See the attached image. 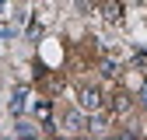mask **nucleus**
I'll return each mask as SVG.
<instances>
[{
  "label": "nucleus",
  "mask_w": 147,
  "mask_h": 140,
  "mask_svg": "<svg viewBox=\"0 0 147 140\" xmlns=\"http://www.w3.org/2000/svg\"><path fill=\"white\" fill-rule=\"evenodd\" d=\"M102 91H98V88H84V91H81V109L84 112H98L102 109Z\"/></svg>",
  "instance_id": "1"
},
{
  "label": "nucleus",
  "mask_w": 147,
  "mask_h": 140,
  "mask_svg": "<svg viewBox=\"0 0 147 140\" xmlns=\"http://www.w3.org/2000/svg\"><path fill=\"white\" fill-rule=\"evenodd\" d=\"M63 126H67L70 133H84V130H88L84 112H81V109H70V112H67V119H63Z\"/></svg>",
  "instance_id": "2"
},
{
  "label": "nucleus",
  "mask_w": 147,
  "mask_h": 140,
  "mask_svg": "<svg viewBox=\"0 0 147 140\" xmlns=\"http://www.w3.org/2000/svg\"><path fill=\"white\" fill-rule=\"evenodd\" d=\"M25 102H28V91H25V88H14V95H11V102H7V109H11L14 116H21V112H25Z\"/></svg>",
  "instance_id": "3"
},
{
  "label": "nucleus",
  "mask_w": 147,
  "mask_h": 140,
  "mask_svg": "<svg viewBox=\"0 0 147 140\" xmlns=\"http://www.w3.org/2000/svg\"><path fill=\"white\" fill-rule=\"evenodd\" d=\"M102 18L105 21H119L123 18V4L119 0H102Z\"/></svg>",
  "instance_id": "4"
},
{
  "label": "nucleus",
  "mask_w": 147,
  "mask_h": 140,
  "mask_svg": "<svg viewBox=\"0 0 147 140\" xmlns=\"http://www.w3.org/2000/svg\"><path fill=\"white\" fill-rule=\"evenodd\" d=\"M126 112H130V98H126V95H116L112 98V116H126Z\"/></svg>",
  "instance_id": "5"
},
{
  "label": "nucleus",
  "mask_w": 147,
  "mask_h": 140,
  "mask_svg": "<svg viewBox=\"0 0 147 140\" xmlns=\"http://www.w3.org/2000/svg\"><path fill=\"white\" fill-rule=\"evenodd\" d=\"M102 74H105V77H116V74H119V67H116L112 60H105V63H102Z\"/></svg>",
  "instance_id": "6"
},
{
  "label": "nucleus",
  "mask_w": 147,
  "mask_h": 140,
  "mask_svg": "<svg viewBox=\"0 0 147 140\" xmlns=\"http://www.w3.org/2000/svg\"><path fill=\"white\" fill-rule=\"evenodd\" d=\"M14 133H18V137H35V130L28 126V122H18V126H14Z\"/></svg>",
  "instance_id": "7"
},
{
  "label": "nucleus",
  "mask_w": 147,
  "mask_h": 140,
  "mask_svg": "<svg viewBox=\"0 0 147 140\" xmlns=\"http://www.w3.org/2000/svg\"><path fill=\"white\" fill-rule=\"evenodd\" d=\"M105 130V119H91V133H102Z\"/></svg>",
  "instance_id": "8"
},
{
  "label": "nucleus",
  "mask_w": 147,
  "mask_h": 140,
  "mask_svg": "<svg viewBox=\"0 0 147 140\" xmlns=\"http://www.w3.org/2000/svg\"><path fill=\"white\" fill-rule=\"evenodd\" d=\"M137 102H140V109H147V84L140 88V95H137Z\"/></svg>",
  "instance_id": "9"
}]
</instances>
